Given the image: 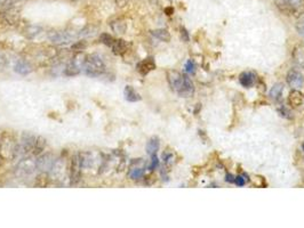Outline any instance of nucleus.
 Listing matches in <instances>:
<instances>
[{
	"label": "nucleus",
	"instance_id": "obj_18",
	"mask_svg": "<svg viewBox=\"0 0 304 228\" xmlns=\"http://www.w3.org/2000/svg\"><path fill=\"white\" fill-rule=\"evenodd\" d=\"M151 33L153 34V36L157 38V39L164 41V43H168V41L171 40V34H169L168 31L165 30V29L153 30V31H151Z\"/></svg>",
	"mask_w": 304,
	"mask_h": 228
},
{
	"label": "nucleus",
	"instance_id": "obj_31",
	"mask_svg": "<svg viewBox=\"0 0 304 228\" xmlns=\"http://www.w3.org/2000/svg\"><path fill=\"white\" fill-rule=\"evenodd\" d=\"M181 31H182V34H183V40L184 41H188L189 40V37H188V33H186V30H184V29H181Z\"/></svg>",
	"mask_w": 304,
	"mask_h": 228
},
{
	"label": "nucleus",
	"instance_id": "obj_4",
	"mask_svg": "<svg viewBox=\"0 0 304 228\" xmlns=\"http://www.w3.org/2000/svg\"><path fill=\"white\" fill-rule=\"evenodd\" d=\"M37 169L36 165V160H33L31 157H27L23 160H21L19 162L16 167V176H19L21 178H25L29 177L34 172V170Z\"/></svg>",
	"mask_w": 304,
	"mask_h": 228
},
{
	"label": "nucleus",
	"instance_id": "obj_10",
	"mask_svg": "<svg viewBox=\"0 0 304 228\" xmlns=\"http://www.w3.org/2000/svg\"><path fill=\"white\" fill-rule=\"evenodd\" d=\"M14 68H15L16 73L22 74V75H26V74H29L30 72H32V67H31L29 62H26L24 60L17 61Z\"/></svg>",
	"mask_w": 304,
	"mask_h": 228
},
{
	"label": "nucleus",
	"instance_id": "obj_11",
	"mask_svg": "<svg viewBox=\"0 0 304 228\" xmlns=\"http://www.w3.org/2000/svg\"><path fill=\"white\" fill-rule=\"evenodd\" d=\"M303 101H304L303 95L299 91H296L295 89V91L289 92L288 103L293 106V108H299V106H301L303 104Z\"/></svg>",
	"mask_w": 304,
	"mask_h": 228
},
{
	"label": "nucleus",
	"instance_id": "obj_26",
	"mask_svg": "<svg viewBox=\"0 0 304 228\" xmlns=\"http://www.w3.org/2000/svg\"><path fill=\"white\" fill-rule=\"evenodd\" d=\"M151 158H152V159H151V163H150V165H149V169H150V170H154V169L158 167L159 161H158L157 155H153V157H151Z\"/></svg>",
	"mask_w": 304,
	"mask_h": 228
},
{
	"label": "nucleus",
	"instance_id": "obj_14",
	"mask_svg": "<svg viewBox=\"0 0 304 228\" xmlns=\"http://www.w3.org/2000/svg\"><path fill=\"white\" fill-rule=\"evenodd\" d=\"M159 146H160V141H159L158 137H151L147 143V153L150 155V157H153V155H157V152L159 151Z\"/></svg>",
	"mask_w": 304,
	"mask_h": 228
},
{
	"label": "nucleus",
	"instance_id": "obj_9",
	"mask_svg": "<svg viewBox=\"0 0 304 228\" xmlns=\"http://www.w3.org/2000/svg\"><path fill=\"white\" fill-rule=\"evenodd\" d=\"M154 68H155V63L152 57L146 58V60L141 61L140 63L137 64V71H139L142 75H147L149 72L153 71Z\"/></svg>",
	"mask_w": 304,
	"mask_h": 228
},
{
	"label": "nucleus",
	"instance_id": "obj_30",
	"mask_svg": "<svg viewBox=\"0 0 304 228\" xmlns=\"http://www.w3.org/2000/svg\"><path fill=\"white\" fill-rule=\"evenodd\" d=\"M5 68H6V60L5 57H2L1 55H0V71L3 70Z\"/></svg>",
	"mask_w": 304,
	"mask_h": 228
},
{
	"label": "nucleus",
	"instance_id": "obj_25",
	"mask_svg": "<svg viewBox=\"0 0 304 228\" xmlns=\"http://www.w3.org/2000/svg\"><path fill=\"white\" fill-rule=\"evenodd\" d=\"M184 68H185V72H188V73H195L196 64L193 63V61L188 60L186 61V63L184 64Z\"/></svg>",
	"mask_w": 304,
	"mask_h": 228
},
{
	"label": "nucleus",
	"instance_id": "obj_20",
	"mask_svg": "<svg viewBox=\"0 0 304 228\" xmlns=\"http://www.w3.org/2000/svg\"><path fill=\"white\" fill-rule=\"evenodd\" d=\"M282 91H284V86H282L281 84L275 85L270 91V97L274 99H279L282 95Z\"/></svg>",
	"mask_w": 304,
	"mask_h": 228
},
{
	"label": "nucleus",
	"instance_id": "obj_12",
	"mask_svg": "<svg viewBox=\"0 0 304 228\" xmlns=\"http://www.w3.org/2000/svg\"><path fill=\"white\" fill-rule=\"evenodd\" d=\"M255 75L252 72H243L239 77L240 85L245 88H251L255 84Z\"/></svg>",
	"mask_w": 304,
	"mask_h": 228
},
{
	"label": "nucleus",
	"instance_id": "obj_23",
	"mask_svg": "<svg viewBox=\"0 0 304 228\" xmlns=\"http://www.w3.org/2000/svg\"><path fill=\"white\" fill-rule=\"evenodd\" d=\"M100 40H101V43L104 44L105 46L111 47L113 41H115V38H113L111 34H109V33H102L101 37H100Z\"/></svg>",
	"mask_w": 304,
	"mask_h": 228
},
{
	"label": "nucleus",
	"instance_id": "obj_6",
	"mask_svg": "<svg viewBox=\"0 0 304 228\" xmlns=\"http://www.w3.org/2000/svg\"><path fill=\"white\" fill-rule=\"evenodd\" d=\"M81 163L80 159H79V154H75L71 158V164H70V181L71 185L78 184L81 178Z\"/></svg>",
	"mask_w": 304,
	"mask_h": 228
},
{
	"label": "nucleus",
	"instance_id": "obj_28",
	"mask_svg": "<svg viewBox=\"0 0 304 228\" xmlns=\"http://www.w3.org/2000/svg\"><path fill=\"white\" fill-rule=\"evenodd\" d=\"M129 0H116V5L118 8H125L128 5Z\"/></svg>",
	"mask_w": 304,
	"mask_h": 228
},
{
	"label": "nucleus",
	"instance_id": "obj_2",
	"mask_svg": "<svg viewBox=\"0 0 304 228\" xmlns=\"http://www.w3.org/2000/svg\"><path fill=\"white\" fill-rule=\"evenodd\" d=\"M19 155V143L12 134L5 133L0 137V158L2 160H14Z\"/></svg>",
	"mask_w": 304,
	"mask_h": 228
},
{
	"label": "nucleus",
	"instance_id": "obj_19",
	"mask_svg": "<svg viewBox=\"0 0 304 228\" xmlns=\"http://www.w3.org/2000/svg\"><path fill=\"white\" fill-rule=\"evenodd\" d=\"M79 159H80L81 167L84 169L91 168L93 165V158L89 153H80L79 154Z\"/></svg>",
	"mask_w": 304,
	"mask_h": 228
},
{
	"label": "nucleus",
	"instance_id": "obj_32",
	"mask_svg": "<svg viewBox=\"0 0 304 228\" xmlns=\"http://www.w3.org/2000/svg\"><path fill=\"white\" fill-rule=\"evenodd\" d=\"M166 13H173V9H172V8H168V9H166Z\"/></svg>",
	"mask_w": 304,
	"mask_h": 228
},
{
	"label": "nucleus",
	"instance_id": "obj_3",
	"mask_svg": "<svg viewBox=\"0 0 304 228\" xmlns=\"http://www.w3.org/2000/svg\"><path fill=\"white\" fill-rule=\"evenodd\" d=\"M82 70H84V72L88 77H100V75L104 73L105 64L99 55L92 54L85 57L84 64H82Z\"/></svg>",
	"mask_w": 304,
	"mask_h": 228
},
{
	"label": "nucleus",
	"instance_id": "obj_22",
	"mask_svg": "<svg viewBox=\"0 0 304 228\" xmlns=\"http://www.w3.org/2000/svg\"><path fill=\"white\" fill-rule=\"evenodd\" d=\"M143 175H144V170L142 168H139V167L133 168L129 172V177L132 179H135V181H137V179H140V178H142Z\"/></svg>",
	"mask_w": 304,
	"mask_h": 228
},
{
	"label": "nucleus",
	"instance_id": "obj_33",
	"mask_svg": "<svg viewBox=\"0 0 304 228\" xmlns=\"http://www.w3.org/2000/svg\"><path fill=\"white\" fill-rule=\"evenodd\" d=\"M71 1H74V2H77V1H79V0H71Z\"/></svg>",
	"mask_w": 304,
	"mask_h": 228
},
{
	"label": "nucleus",
	"instance_id": "obj_16",
	"mask_svg": "<svg viewBox=\"0 0 304 228\" xmlns=\"http://www.w3.org/2000/svg\"><path fill=\"white\" fill-rule=\"evenodd\" d=\"M111 49L116 55H124L127 51V44L123 39H115L111 45Z\"/></svg>",
	"mask_w": 304,
	"mask_h": 228
},
{
	"label": "nucleus",
	"instance_id": "obj_17",
	"mask_svg": "<svg viewBox=\"0 0 304 228\" xmlns=\"http://www.w3.org/2000/svg\"><path fill=\"white\" fill-rule=\"evenodd\" d=\"M110 26H111V30L113 32L116 33H125V31L127 30V24L125 23V21L120 19L112 21V22L110 23Z\"/></svg>",
	"mask_w": 304,
	"mask_h": 228
},
{
	"label": "nucleus",
	"instance_id": "obj_13",
	"mask_svg": "<svg viewBox=\"0 0 304 228\" xmlns=\"http://www.w3.org/2000/svg\"><path fill=\"white\" fill-rule=\"evenodd\" d=\"M124 95H125L126 101H128L130 103H135L141 101V95L137 92L135 89H134L132 86H126L125 91H124Z\"/></svg>",
	"mask_w": 304,
	"mask_h": 228
},
{
	"label": "nucleus",
	"instance_id": "obj_8",
	"mask_svg": "<svg viewBox=\"0 0 304 228\" xmlns=\"http://www.w3.org/2000/svg\"><path fill=\"white\" fill-rule=\"evenodd\" d=\"M287 84L294 89L301 88L304 84L303 75L299 71L291 70L287 74Z\"/></svg>",
	"mask_w": 304,
	"mask_h": 228
},
{
	"label": "nucleus",
	"instance_id": "obj_1",
	"mask_svg": "<svg viewBox=\"0 0 304 228\" xmlns=\"http://www.w3.org/2000/svg\"><path fill=\"white\" fill-rule=\"evenodd\" d=\"M167 81L173 91L177 92L181 97H191L193 91H195V87H193L191 80L178 71H167Z\"/></svg>",
	"mask_w": 304,
	"mask_h": 228
},
{
	"label": "nucleus",
	"instance_id": "obj_7",
	"mask_svg": "<svg viewBox=\"0 0 304 228\" xmlns=\"http://www.w3.org/2000/svg\"><path fill=\"white\" fill-rule=\"evenodd\" d=\"M48 38H50L51 43L57 45L68 44L74 39V37L70 33L64 32V31H53V32H50V34H48Z\"/></svg>",
	"mask_w": 304,
	"mask_h": 228
},
{
	"label": "nucleus",
	"instance_id": "obj_21",
	"mask_svg": "<svg viewBox=\"0 0 304 228\" xmlns=\"http://www.w3.org/2000/svg\"><path fill=\"white\" fill-rule=\"evenodd\" d=\"M286 3L288 6L289 13H294L296 9L301 7L302 0H286Z\"/></svg>",
	"mask_w": 304,
	"mask_h": 228
},
{
	"label": "nucleus",
	"instance_id": "obj_27",
	"mask_svg": "<svg viewBox=\"0 0 304 228\" xmlns=\"http://www.w3.org/2000/svg\"><path fill=\"white\" fill-rule=\"evenodd\" d=\"M85 47H86V44L84 43V41H78L77 44H75L74 46H72V49H75V50H82Z\"/></svg>",
	"mask_w": 304,
	"mask_h": 228
},
{
	"label": "nucleus",
	"instance_id": "obj_15",
	"mask_svg": "<svg viewBox=\"0 0 304 228\" xmlns=\"http://www.w3.org/2000/svg\"><path fill=\"white\" fill-rule=\"evenodd\" d=\"M81 71L80 64H78L77 61H72L71 63H69L64 68V74L69 75V77H75L78 75Z\"/></svg>",
	"mask_w": 304,
	"mask_h": 228
},
{
	"label": "nucleus",
	"instance_id": "obj_29",
	"mask_svg": "<svg viewBox=\"0 0 304 228\" xmlns=\"http://www.w3.org/2000/svg\"><path fill=\"white\" fill-rule=\"evenodd\" d=\"M234 182H236L237 186H244L245 185V179L241 177V176H239V177H237L236 179H234Z\"/></svg>",
	"mask_w": 304,
	"mask_h": 228
},
{
	"label": "nucleus",
	"instance_id": "obj_24",
	"mask_svg": "<svg viewBox=\"0 0 304 228\" xmlns=\"http://www.w3.org/2000/svg\"><path fill=\"white\" fill-rule=\"evenodd\" d=\"M296 31L300 36L304 38V15L296 22Z\"/></svg>",
	"mask_w": 304,
	"mask_h": 228
},
{
	"label": "nucleus",
	"instance_id": "obj_5",
	"mask_svg": "<svg viewBox=\"0 0 304 228\" xmlns=\"http://www.w3.org/2000/svg\"><path fill=\"white\" fill-rule=\"evenodd\" d=\"M55 161L56 160H55L54 155L51 153L41 154L36 160L37 169L40 172H43V174H48V172H51V168H53Z\"/></svg>",
	"mask_w": 304,
	"mask_h": 228
}]
</instances>
